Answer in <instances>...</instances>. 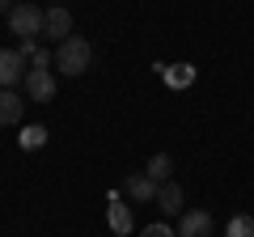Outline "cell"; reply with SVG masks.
I'll list each match as a JSON object with an SVG mask.
<instances>
[{
  "instance_id": "cell-14",
  "label": "cell",
  "mask_w": 254,
  "mask_h": 237,
  "mask_svg": "<svg viewBox=\"0 0 254 237\" xmlns=\"http://www.w3.org/2000/svg\"><path fill=\"white\" fill-rule=\"evenodd\" d=\"M140 237H178V233H174L170 225H148V229H144Z\"/></svg>"
},
{
  "instance_id": "cell-9",
  "label": "cell",
  "mask_w": 254,
  "mask_h": 237,
  "mask_svg": "<svg viewBox=\"0 0 254 237\" xmlns=\"http://www.w3.org/2000/svg\"><path fill=\"white\" fill-rule=\"evenodd\" d=\"M26 115V98L17 89H0V127H13Z\"/></svg>"
},
{
  "instance_id": "cell-10",
  "label": "cell",
  "mask_w": 254,
  "mask_h": 237,
  "mask_svg": "<svg viewBox=\"0 0 254 237\" xmlns=\"http://www.w3.org/2000/svg\"><path fill=\"white\" fill-rule=\"evenodd\" d=\"M157 208L165 212V216H178V208H182V186L174 182H161V191H157Z\"/></svg>"
},
{
  "instance_id": "cell-7",
  "label": "cell",
  "mask_w": 254,
  "mask_h": 237,
  "mask_svg": "<svg viewBox=\"0 0 254 237\" xmlns=\"http://www.w3.org/2000/svg\"><path fill=\"white\" fill-rule=\"evenodd\" d=\"M178 237H212V212H203V208L182 212V220H178Z\"/></svg>"
},
{
  "instance_id": "cell-11",
  "label": "cell",
  "mask_w": 254,
  "mask_h": 237,
  "mask_svg": "<svg viewBox=\"0 0 254 237\" xmlns=\"http://www.w3.org/2000/svg\"><path fill=\"white\" fill-rule=\"evenodd\" d=\"M144 174L153 178V182H170V174H174V157H170V153H157L153 161L144 165Z\"/></svg>"
},
{
  "instance_id": "cell-8",
  "label": "cell",
  "mask_w": 254,
  "mask_h": 237,
  "mask_svg": "<svg viewBox=\"0 0 254 237\" xmlns=\"http://www.w3.org/2000/svg\"><path fill=\"white\" fill-rule=\"evenodd\" d=\"M106 220H110V229H115V233H123V237L136 229V216H131V208H127L119 195H110V199H106Z\"/></svg>"
},
{
  "instance_id": "cell-13",
  "label": "cell",
  "mask_w": 254,
  "mask_h": 237,
  "mask_svg": "<svg viewBox=\"0 0 254 237\" xmlns=\"http://www.w3.org/2000/svg\"><path fill=\"white\" fill-rule=\"evenodd\" d=\"M47 144V127H26L21 131V148H43Z\"/></svg>"
},
{
  "instance_id": "cell-1",
  "label": "cell",
  "mask_w": 254,
  "mask_h": 237,
  "mask_svg": "<svg viewBox=\"0 0 254 237\" xmlns=\"http://www.w3.org/2000/svg\"><path fill=\"white\" fill-rule=\"evenodd\" d=\"M89 64H93V47L85 43L81 34H72V38H64V43H60V51H55V68H60L64 76H81Z\"/></svg>"
},
{
  "instance_id": "cell-2",
  "label": "cell",
  "mask_w": 254,
  "mask_h": 237,
  "mask_svg": "<svg viewBox=\"0 0 254 237\" xmlns=\"http://www.w3.org/2000/svg\"><path fill=\"white\" fill-rule=\"evenodd\" d=\"M43 17H47V13L38 9V4L21 0V4H13V13H9V30L17 38H38V34H43Z\"/></svg>"
},
{
  "instance_id": "cell-12",
  "label": "cell",
  "mask_w": 254,
  "mask_h": 237,
  "mask_svg": "<svg viewBox=\"0 0 254 237\" xmlns=\"http://www.w3.org/2000/svg\"><path fill=\"white\" fill-rule=\"evenodd\" d=\"M225 237H254V216H233L225 225Z\"/></svg>"
},
{
  "instance_id": "cell-16",
  "label": "cell",
  "mask_w": 254,
  "mask_h": 237,
  "mask_svg": "<svg viewBox=\"0 0 254 237\" xmlns=\"http://www.w3.org/2000/svg\"><path fill=\"white\" fill-rule=\"evenodd\" d=\"M0 13H13V0H0Z\"/></svg>"
},
{
  "instance_id": "cell-15",
  "label": "cell",
  "mask_w": 254,
  "mask_h": 237,
  "mask_svg": "<svg viewBox=\"0 0 254 237\" xmlns=\"http://www.w3.org/2000/svg\"><path fill=\"white\" fill-rule=\"evenodd\" d=\"M170 81H174V85H190V68L178 64V72H170Z\"/></svg>"
},
{
  "instance_id": "cell-6",
  "label": "cell",
  "mask_w": 254,
  "mask_h": 237,
  "mask_svg": "<svg viewBox=\"0 0 254 237\" xmlns=\"http://www.w3.org/2000/svg\"><path fill=\"white\" fill-rule=\"evenodd\" d=\"M157 191H161V182H153L148 174H131L123 182V195L131 203H157Z\"/></svg>"
},
{
  "instance_id": "cell-5",
  "label": "cell",
  "mask_w": 254,
  "mask_h": 237,
  "mask_svg": "<svg viewBox=\"0 0 254 237\" xmlns=\"http://www.w3.org/2000/svg\"><path fill=\"white\" fill-rule=\"evenodd\" d=\"M26 93H30V102H51L55 98L51 68H30V72H26Z\"/></svg>"
},
{
  "instance_id": "cell-4",
  "label": "cell",
  "mask_w": 254,
  "mask_h": 237,
  "mask_svg": "<svg viewBox=\"0 0 254 237\" xmlns=\"http://www.w3.org/2000/svg\"><path fill=\"white\" fill-rule=\"evenodd\" d=\"M43 38H55V43H64V38H72V13L64 9V4L47 9V17H43Z\"/></svg>"
},
{
  "instance_id": "cell-3",
  "label": "cell",
  "mask_w": 254,
  "mask_h": 237,
  "mask_svg": "<svg viewBox=\"0 0 254 237\" xmlns=\"http://www.w3.org/2000/svg\"><path fill=\"white\" fill-rule=\"evenodd\" d=\"M26 72H30V59L17 51V47H13V51L4 47V51H0V89L21 85V81H26Z\"/></svg>"
}]
</instances>
